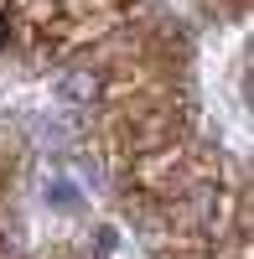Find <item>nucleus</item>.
<instances>
[{
    "instance_id": "1",
    "label": "nucleus",
    "mask_w": 254,
    "mask_h": 259,
    "mask_svg": "<svg viewBox=\"0 0 254 259\" xmlns=\"http://www.w3.org/2000/svg\"><path fill=\"white\" fill-rule=\"evenodd\" d=\"M94 94H99V83H94L89 73H73V78L57 83V99H68V104H89Z\"/></svg>"
}]
</instances>
